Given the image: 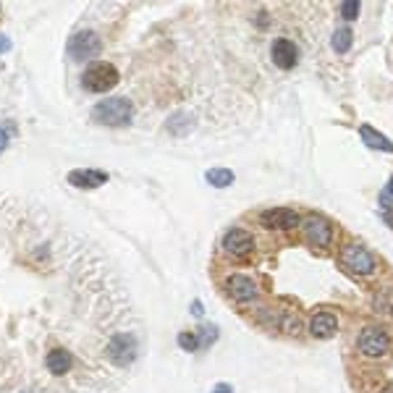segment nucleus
Wrapping results in <instances>:
<instances>
[{
    "label": "nucleus",
    "mask_w": 393,
    "mask_h": 393,
    "mask_svg": "<svg viewBox=\"0 0 393 393\" xmlns=\"http://www.w3.org/2000/svg\"><path fill=\"white\" fill-rule=\"evenodd\" d=\"M92 118L103 126L111 128H123L134 118V105L128 103L126 97H108L103 103H97L92 108Z\"/></svg>",
    "instance_id": "obj_1"
},
{
    "label": "nucleus",
    "mask_w": 393,
    "mask_h": 393,
    "mask_svg": "<svg viewBox=\"0 0 393 393\" xmlns=\"http://www.w3.org/2000/svg\"><path fill=\"white\" fill-rule=\"evenodd\" d=\"M357 349L370 359H383L391 354V336L383 328H362L357 336Z\"/></svg>",
    "instance_id": "obj_2"
},
{
    "label": "nucleus",
    "mask_w": 393,
    "mask_h": 393,
    "mask_svg": "<svg viewBox=\"0 0 393 393\" xmlns=\"http://www.w3.org/2000/svg\"><path fill=\"white\" fill-rule=\"evenodd\" d=\"M118 69L113 66V63H94L89 69L84 71V77H82V87H84L87 92H97L103 94L108 89L118 84Z\"/></svg>",
    "instance_id": "obj_3"
},
{
    "label": "nucleus",
    "mask_w": 393,
    "mask_h": 393,
    "mask_svg": "<svg viewBox=\"0 0 393 393\" xmlns=\"http://www.w3.org/2000/svg\"><path fill=\"white\" fill-rule=\"evenodd\" d=\"M301 231H304V239L317 249H325L333 241V226H331V221H325L323 215L317 213H309L301 218Z\"/></svg>",
    "instance_id": "obj_4"
},
{
    "label": "nucleus",
    "mask_w": 393,
    "mask_h": 393,
    "mask_svg": "<svg viewBox=\"0 0 393 393\" xmlns=\"http://www.w3.org/2000/svg\"><path fill=\"white\" fill-rule=\"evenodd\" d=\"M139 354V343L131 333H116L108 341V359L118 367H128Z\"/></svg>",
    "instance_id": "obj_5"
},
{
    "label": "nucleus",
    "mask_w": 393,
    "mask_h": 393,
    "mask_svg": "<svg viewBox=\"0 0 393 393\" xmlns=\"http://www.w3.org/2000/svg\"><path fill=\"white\" fill-rule=\"evenodd\" d=\"M100 50H103V43H100V37L94 35V32H89V29H84V32H77V35L71 37L69 45H66V52H69L74 60H92L100 55Z\"/></svg>",
    "instance_id": "obj_6"
},
{
    "label": "nucleus",
    "mask_w": 393,
    "mask_h": 393,
    "mask_svg": "<svg viewBox=\"0 0 393 393\" xmlns=\"http://www.w3.org/2000/svg\"><path fill=\"white\" fill-rule=\"evenodd\" d=\"M343 265L354 275H372L375 273V257L362 244H349V247H343Z\"/></svg>",
    "instance_id": "obj_7"
},
{
    "label": "nucleus",
    "mask_w": 393,
    "mask_h": 393,
    "mask_svg": "<svg viewBox=\"0 0 393 393\" xmlns=\"http://www.w3.org/2000/svg\"><path fill=\"white\" fill-rule=\"evenodd\" d=\"M260 223L270 231H294V228H299L301 218L291 207H273L260 215Z\"/></svg>",
    "instance_id": "obj_8"
},
{
    "label": "nucleus",
    "mask_w": 393,
    "mask_h": 393,
    "mask_svg": "<svg viewBox=\"0 0 393 393\" xmlns=\"http://www.w3.org/2000/svg\"><path fill=\"white\" fill-rule=\"evenodd\" d=\"M223 249H226V255L236 257V260H247L257 247L249 231H244V228H231V231L223 236Z\"/></svg>",
    "instance_id": "obj_9"
},
{
    "label": "nucleus",
    "mask_w": 393,
    "mask_h": 393,
    "mask_svg": "<svg viewBox=\"0 0 393 393\" xmlns=\"http://www.w3.org/2000/svg\"><path fill=\"white\" fill-rule=\"evenodd\" d=\"M226 291L228 297L236 301H255L260 297V289L257 283L249 278V275H241V273H233L226 278Z\"/></svg>",
    "instance_id": "obj_10"
},
{
    "label": "nucleus",
    "mask_w": 393,
    "mask_h": 393,
    "mask_svg": "<svg viewBox=\"0 0 393 393\" xmlns=\"http://www.w3.org/2000/svg\"><path fill=\"white\" fill-rule=\"evenodd\" d=\"M270 55H273V63L278 69H294L297 66V60H299V50H297V45L291 43L289 37H278L273 40L270 45Z\"/></svg>",
    "instance_id": "obj_11"
},
{
    "label": "nucleus",
    "mask_w": 393,
    "mask_h": 393,
    "mask_svg": "<svg viewBox=\"0 0 393 393\" xmlns=\"http://www.w3.org/2000/svg\"><path fill=\"white\" fill-rule=\"evenodd\" d=\"M108 181V173L97 171V168H77L69 173V184L77 189H97Z\"/></svg>",
    "instance_id": "obj_12"
},
{
    "label": "nucleus",
    "mask_w": 393,
    "mask_h": 393,
    "mask_svg": "<svg viewBox=\"0 0 393 393\" xmlns=\"http://www.w3.org/2000/svg\"><path fill=\"white\" fill-rule=\"evenodd\" d=\"M336 331H338V317L333 312H317L309 323V333L315 338H331L336 336Z\"/></svg>",
    "instance_id": "obj_13"
},
{
    "label": "nucleus",
    "mask_w": 393,
    "mask_h": 393,
    "mask_svg": "<svg viewBox=\"0 0 393 393\" xmlns=\"http://www.w3.org/2000/svg\"><path fill=\"white\" fill-rule=\"evenodd\" d=\"M74 365V357H71L66 349H52L48 351V357H45V367L50 370V375H66Z\"/></svg>",
    "instance_id": "obj_14"
},
{
    "label": "nucleus",
    "mask_w": 393,
    "mask_h": 393,
    "mask_svg": "<svg viewBox=\"0 0 393 393\" xmlns=\"http://www.w3.org/2000/svg\"><path fill=\"white\" fill-rule=\"evenodd\" d=\"M359 137L365 139V145L370 147V150H377V153H393V142L388 137H383L377 128L372 126H359Z\"/></svg>",
    "instance_id": "obj_15"
},
{
    "label": "nucleus",
    "mask_w": 393,
    "mask_h": 393,
    "mask_svg": "<svg viewBox=\"0 0 393 393\" xmlns=\"http://www.w3.org/2000/svg\"><path fill=\"white\" fill-rule=\"evenodd\" d=\"M192 128H194V116H189V113H173L168 118V131L176 137H187Z\"/></svg>",
    "instance_id": "obj_16"
},
{
    "label": "nucleus",
    "mask_w": 393,
    "mask_h": 393,
    "mask_svg": "<svg viewBox=\"0 0 393 393\" xmlns=\"http://www.w3.org/2000/svg\"><path fill=\"white\" fill-rule=\"evenodd\" d=\"M205 179L210 187L226 189L233 184V171H228V168H210V171L205 173Z\"/></svg>",
    "instance_id": "obj_17"
},
{
    "label": "nucleus",
    "mask_w": 393,
    "mask_h": 393,
    "mask_svg": "<svg viewBox=\"0 0 393 393\" xmlns=\"http://www.w3.org/2000/svg\"><path fill=\"white\" fill-rule=\"evenodd\" d=\"M351 40H354L351 29H349V26H341V29H336V32H333V40H331V45H333V50L338 52V55H343V52H349Z\"/></svg>",
    "instance_id": "obj_18"
},
{
    "label": "nucleus",
    "mask_w": 393,
    "mask_h": 393,
    "mask_svg": "<svg viewBox=\"0 0 393 393\" xmlns=\"http://www.w3.org/2000/svg\"><path fill=\"white\" fill-rule=\"evenodd\" d=\"M380 207H383V218L385 223H391L393 226V179L388 181L380 192Z\"/></svg>",
    "instance_id": "obj_19"
},
{
    "label": "nucleus",
    "mask_w": 393,
    "mask_h": 393,
    "mask_svg": "<svg viewBox=\"0 0 393 393\" xmlns=\"http://www.w3.org/2000/svg\"><path fill=\"white\" fill-rule=\"evenodd\" d=\"M179 346H181L184 351H196V349H202V343H199V336H196V333H189V331L179 333Z\"/></svg>",
    "instance_id": "obj_20"
},
{
    "label": "nucleus",
    "mask_w": 393,
    "mask_h": 393,
    "mask_svg": "<svg viewBox=\"0 0 393 393\" xmlns=\"http://www.w3.org/2000/svg\"><path fill=\"white\" fill-rule=\"evenodd\" d=\"M359 11H362V3H359V0H346V3H341V16L346 18V21L359 18Z\"/></svg>",
    "instance_id": "obj_21"
},
{
    "label": "nucleus",
    "mask_w": 393,
    "mask_h": 393,
    "mask_svg": "<svg viewBox=\"0 0 393 393\" xmlns=\"http://www.w3.org/2000/svg\"><path fill=\"white\" fill-rule=\"evenodd\" d=\"M196 336H199V343H202V346H210V343L218 338V328H215V325H205Z\"/></svg>",
    "instance_id": "obj_22"
},
{
    "label": "nucleus",
    "mask_w": 393,
    "mask_h": 393,
    "mask_svg": "<svg viewBox=\"0 0 393 393\" xmlns=\"http://www.w3.org/2000/svg\"><path fill=\"white\" fill-rule=\"evenodd\" d=\"M192 315H196V317L205 315V307H202V301H192Z\"/></svg>",
    "instance_id": "obj_23"
},
{
    "label": "nucleus",
    "mask_w": 393,
    "mask_h": 393,
    "mask_svg": "<svg viewBox=\"0 0 393 393\" xmlns=\"http://www.w3.org/2000/svg\"><path fill=\"white\" fill-rule=\"evenodd\" d=\"M11 50V40L6 35H0V52H9Z\"/></svg>",
    "instance_id": "obj_24"
},
{
    "label": "nucleus",
    "mask_w": 393,
    "mask_h": 393,
    "mask_svg": "<svg viewBox=\"0 0 393 393\" xmlns=\"http://www.w3.org/2000/svg\"><path fill=\"white\" fill-rule=\"evenodd\" d=\"M6 147H9V134H6L3 128H0V153H3Z\"/></svg>",
    "instance_id": "obj_25"
},
{
    "label": "nucleus",
    "mask_w": 393,
    "mask_h": 393,
    "mask_svg": "<svg viewBox=\"0 0 393 393\" xmlns=\"http://www.w3.org/2000/svg\"><path fill=\"white\" fill-rule=\"evenodd\" d=\"M213 393H233V388H231V385L223 383V385H215V391H213Z\"/></svg>",
    "instance_id": "obj_26"
},
{
    "label": "nucleus",
    "mask_w": 393,
    "mask_h": 393,
    "mask_svg": "<svg viewBox=\"0 0 393 393\" xmlns=\"http://www.w3.org/2000/svg\"><path fill=\"white\" fill-rule=\"evenodd\" d=\"M380 393H393V383L385 385V388H383V391H380Z\"/></svg>",
    "instance_id": "obj_27"
}]
</instances>
